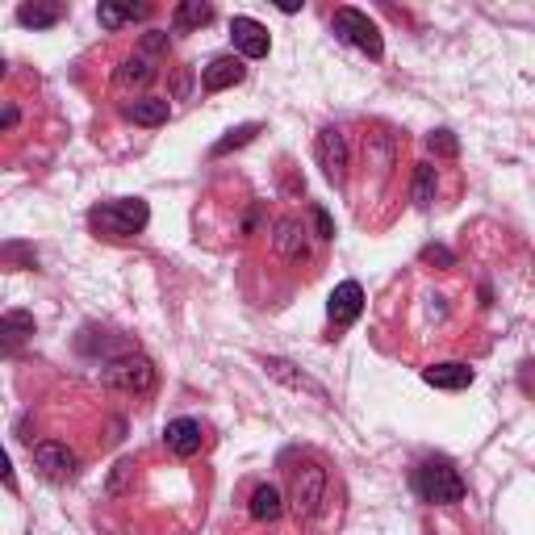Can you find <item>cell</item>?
Here are the masks:
<instances>
[{
  "mask_svg": "<svg viewBox=\"0 0 535 535\" xmlns=\"http://www.w3.org/2000/svg\"><path fill=\"white\" fill-rule=\"evenodd\" d=\"M260 130H264L260 122H247V126H235V130H230V134L222 138V143H214V159H218V155H230V151H235V147H247V143H251V138H255V134H260Z\"/></svg>",
  "mask_w": 535,
  "mask_h": 535,
  "instance_id": "23",
  "label": "cell"
},
{
  "mask_svg": "<svg viewBox=\"0 0 535 535\" xmlns=\"http://www.w3.org/2000/svg\"><path fill=\"white\" fill-rule=\"evenodd\" d=\"M310 218H314V230H318V239H335V222L331 214L322 205H310Z\"/></svg>",
  "mask_w": 535,
  "mask_h": 535,
  "instance_id": "25",
  "label": "cell"
},
{
  "mask_svg": "<svg viewBox=\"0 0 535 535\" xmlns=\"http://www.w3.org/2000/svg\"><path fill=\"white\" fill-rule=\"evenodd\" d=\"M122 113H126L134 126H164L168 113H172V105H168L164 97H138V101L122 105Z\"/></svg>",
  "mask_w": 535,
  "mask_h": 535,
  "instance_id": "17",
  "label": "cell"
},
{
  "mask_svg": "<svg viewBox=\"0 0 535 535\" xmlns=\"http://www.w3.org/2000/svg\"><path fill=\"white\" fill-rule=\"evenodd\" d=\"M101 385L109 389H126V393H147L155 385V364L138 352H126L118 360H109L101 368Z\"/></svg>",
  "mask_w": 535,
  "mask_h": 535,
  "instance_id": "5",
  "label": "cell"
},
{
  "mask_svg": "<svg viewBox=\"0 0 535 535\" xmlns=\"http://www.w3.org/2000/svg\"><path fill=\"white\" fill-rule=\"evenodd\" d=\"M164 46H168V34H164V30H151V34L143 38V51H151V55L164 51Z\"/></svg>",
  "mask_w": 535,
  "mask_h": 535,
  "instance_id": "29",
  "label": "cell"
},
{
  "mask_svg": "<svg viewBox=\"0 0 535 535\" xmlns=\"http://www.w3.org/2000/svg\"><path fill=\"white\" fill-rule=\"evenodd\" d=\"M214 21V5H205V0H184L176 5V30H201Z\"/></svg>",
  "mask_w": 535,
  "mask_h": 535,
  "instance_id": "19",
  "label": "cell"
},
{
  "mask_svg": "<svg viewBox=\"0 0 535 535\" xmlns=\"http://www.w3.org/2000/svg\"><path fill=\"white\" fill-rule=\"evenodd\" d=\"M34 335V314L30 310H9L0 314V352H17Z\"/></svg>",
  "mask_w": 535,
  "mask_h": 535,
  "instance_id": "14",
  "label": "cell"
},
{
  "mask_svg": "<svg viewBox=\"0 0 535 535\" xmlns=\"http://www.w3.org/2000/svg\"><path fill=\"white\" fill-rule=\"evenodd\" d=\"M435 189H439V180H435V164H418V168H414V189H410L414 205H418V209H431Z\"/></svg>",
  "mask_w": 535,
  "mask_h": 535,
  "instance_id": "20",
  "label": "cell"
},
{
  "mask_svg": "<svg viewBox=\"0 0 535 535\" xmlns=\"http://www.w3.org/2000/svg\"><path fill=\"white\" fill-rule=\"evenodd\" d=\"M272 251L281 255L285 264H301L310 260V239H306V226H301L297 218H281L272 230Z\"/></svg>",
  "mask_w": 535,
  "mask_h": 535,
  "instance_id": "8",
  "label": "cell"
},
{
  "mask_svg": "<svg viewBox=\"0 0 535 535\" xmlns=\"http://www.w3.org/2000/svg\"><path fill=\"white\" fill-rule=\"evenodd\" d=\"M327 502V469H322L318 460H306L297 464L289 473V506L297 519H314L318 506Z\"/></svg>",
  "mask_w": 535,
  "mask_h": 535,
  "instance_id": "3",
  "label": "cell"
},
{
  "mask_svg": "<svg viewBox=\"0 0 535 535\" xmlns=\"http://www.w3.org/2000/svg\"><path fill=\"white\" fill-rule=\"evenodd\" d=\"M0 76H5V59H0Z\"/></svg>",
  "mask_w": 535,
  "mask_h": 535,
  "instance_id": "31",
  "label": "cell"
},
{
  "mask_svg": "<svg viewBox=\"0 0 535 535\" xmlns=\"http://www.w3.org/2000/svg\"><path fill=\"white\" fill-rule=\"evenodd\" d=\"M34 464H38V473L46 481H67L76 473V452L59 444V439H42V444L34 448Z\"/></svg>",
  "mask_w": 535,
  "mask_h": 535,
  "instance_id": "7",
  "label": "cell"
},
{
  "mask_svg": "<svg viewBox=\"0 0 535 535\" xmlns=\"http://www.w3.org/2000/svg\"><path fill=\"white\" fill-rule=\"evenodd\" d=\"M331 26H335V34H339L347 46H356V51H364L368 59H381V55H385V38H381V30H377V21H368L360 9H335Z\"/></svg>",
  "mask_w": 535,
  "mask_h": 535,
  "instance_id": "4",
  "label": "cell"
},
{
  "mask_svg": "<svg viewBox=\"0 0 535 535\" xmlns=\"http://www.w3.org/2000/svg\"><path fill=\"white\" fill-rule=\"evenodd\" d=\"M130 473H134V464H130V460H122V464H118V473L109 477V494H113V498L122 494V485H126V477H130Z\"/></svg>",
  "mask_w": 535,
  "mask_h": 535,
  "instance_id": "26",
  "label": "cell"
},
{
  "mask_svg": "<svg viewBox=\"0 0 535 535\" xmlns=\"http://www.w3.org/2000/svg\"><path fill=\"white\" fill-rule=\"evenodd\" d=\"M134 17H147V5H109L105 0V5L97 9V21L105 30H122L126 21H134Z\"/></svg>",
  "mask_w": 535,
  "mask_h": 535,
  "instance_id": "21",
  "label": "cell"
},
{
  "mask_svg": "<svg viewBox=\"0 0 535 535\" xmlns=\"http://www.w3.org/2000/svg\"><path fill=\"white\" fill-rule=\"evenodd\" d=\"M164 444H168V452H172V456L189 460V456H197V452H201L205 431H201L197 418H172V423L164 427Z\"/></svg>",
  "mask_w": 535,
  "mask_h": 535,
  "instance_id": "10",
  "label": "cell"
},
{
  "mask_svg": "<svg viewBox=\"0 0 535 535\" xmlns=\"http://www.w3.org/2000/svg\"><path fill=\"white\" fill-rule=\"evenodd\" d=\"M17 21L26 30H51V26H59V21H63V5H38V0H34V5L17 9Z\"/></svg>",
  "mask_w": 535,
  "mask_h": 535,
  "instance_id": "18",
  "label": "cell"
},
{
  "mask_svg": "<svg viewBox=\"0 0 535 535\" xmlns=\"http://www.w3.org/2000/svg\"><path fill=\"white\" fill-rule=\"evenodd\" d=\"M427 151L439 155V159H456V155H460V143H456L452 130H431V134H427Z\"/></svg>",
  "mask_w": 535,
  "mask_h": 535,
  "instance_id": "24",
  "label": "cell"
},
{
  "mask_svg": "<svg viewBox=\"0 0 535 535\" xmlns=\"http://www.w3.org/2000/svg\"><path fill=\"white\" fill-rule=\"evenodd\" d=\"M151 222V209L147 201H138V197H122V201H105L97 205L88 214V226L97 230V235L105 239H134V235H143Z\"/></svg>",
  "mask_w": 535,
  "mask_h": 535,
  "instance_id": "1",
  "label": "cell"
},
{
  "mask_svg": "<svg viewBox=\"0 0 535 535\" xmlns=\"http://www.w3.org/2000/svg\"><path fill=\"white\" fill-rule=\"evenodd\" d=\"M360 310H364V289L356 281L335 285V293L327 297V314H331L335 327H352V322L360 318Z\"/></svg>",
  "mask_w": 535,
  "mask_h": 535,
  "instance_id": "11",
  "label": "cell"
},
{
  "mask_svg": "<svg viewBox=\"0 0 535 535\" xmlns=\"http://www.w3.org/2000/svg\"><path fill=\"white\" fill-rule=\"evenodd\" d=\"M17 118H21L17 105H0V130H13V126H17Z\"/></svg>",
  "mask_w": 535,
  "mask_h": 535,
  "instance_id": "30",
  "label": "cell"
},
{
  "mask_svg": "<svg viewBox=\"0 0 535 535\" xmlns=\"http://www.w3.org/2000/svg\"><path fill=\"white\" fill-rule=\"evenodd\" d=\"M243 76H247V67H243L239 55H218L209 67H201V88L205 92H222V88L243 84Z\"/></svg>",
  "mask_w": 535,
  "mask_h": 535,
  "instance_id": "12",
  "label": "cell"
},
{
  "mask_svg": "<svg viewBox=\"0 0 535 535\" xmlns=\"http://www.w3.org/2000/svg\"><path fill=\"white\" fill-rule=\"evenodd\" d=\"M423 260H427V264H439V268H452V251H448V247H427Z\"/></svg>",
  "mask_w": 535,
  "mask_h": 535,
  "instance_id": "27",
  "label": "cell"
},
{
  "mask_svg": "<svg viewBox=\"0 0 535 535\" xmlns=\"http://www.w3.org/2000/svg\"><path fill=\"white\" fill-rule=\"evenodd\" d=\"M414 490L431 506H452L464 498V477L452 469V460H423L414 473Z\"/></svg>",
  "mask_w": 535,
  "mask_h": 535,
  "instance_id": "2",
  "label": "cell"
},
{
  "mask_svg": "<svg viewBox=\"0 0 535 535\" xmlns=\"http://www.w3.org/2000/svg\"><path fill=\"white\" fill-rule=\"evenodd\" d=\"M0 485H5V490H17V477H13V464H9L5 448H0Z\"/></svg>",
  "mask_w": 535,
  "mask_h": 535,
  "instance_id": "28",
  "label": "cell"
},
{
  "mask_svg": "<svg viewBox=\"0 0 535 535\" xmlns=\"http://www.w3.org/2000/svg\"><path fill=\"white\" fill-rule=\"evenodd\" d=\"M423 381H427L431 389H448V393H456V389H469V385H473V368H469V364H456V360H448V364H431V368H423Z\"/></svg>",
  "mask_w": 535,
  "mask_h": 535,
  "instance_id": "15",
  "label": "cell"
},
{
  "mask_svg": "<svg viewBox=\"0 0 535 535\" xmlns=\"http://www.w3.org/2000/svg\"><path fill=\"white\" fill-rule=\"evenodd\" d=\"M155 76V67H151V59H143V55H134V59H122V67L113 72V80H118L122 88H134V84H147Z\"/></svg>",
  "mask_w": 535,
  "mask_h": 535,
  "instance_id": "22",
  "label": "cell"
},
{
  "mask_svg": "<svg viewBox=\"0 0 535 535\" xmlns=\"http://www.w3.org/2000/svg\"><path fill=\"white\" fill-rule=\"evenodd\" d=\"M314 159H318L322 176H327L331 184H343V180H347V138H343V130H335V126L318 130V138H314Z\"/></svg>",
  "mask_w": 535,
  "mask_h": 535,
  "instance_id": "6",
  "label": "cell"
},
{
  "mask_svg": "<svg viewBox=\"0 0 535 535\" xmlns=\"http://www.w3.org/2000/svg\"><path fill=\"white\" fill-rule=\"evenodd\" d=\"M247 510H251L255 523H276V519L285 515V498H281V490H276V485H255Z\"/></svg>",
  "mask_w": 535,
  "mask_h": 535,
  "instance_id": "16",
  "label": "cell"
},
{
  "mask_svg": "<svg viewBox=\"0 0 535 535\" xmlns=\"http://www.w3.org/2000/svg\"><path fill=\"white\" fill-rule=\"evenodd\" d=\"M264 368H268V377H272V381H281V385H289V389H297V393H310V398L327 402V389H322L314 377H306V372H297V364L268 356V360H264Z\"/></svg>",
  "mask_w": 535,
  "mask_h": 535,
  "instance_id": "13",
  "label": "cell"
},
{
  "mask_svg": "<svg viewBox=\"0 0 535 535\" xmlns=\"http://www.w3.org/2000/svg\"><path fill=\"white\" fill-rule=\"evenodd\" d=\"M230 38H235V51L243 59H264L268 46H272L268 26H260L255 17H235V21H230Z\"/></svg>",
  "mask_w": 535,
  "mask_h": 535,
  "instance_id": "9",
  "label": "cell"
}]
</instances>
